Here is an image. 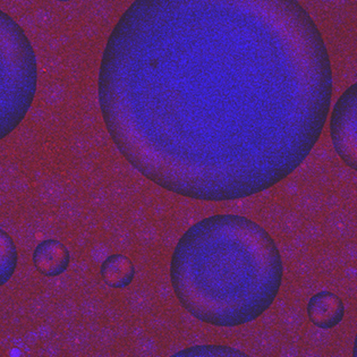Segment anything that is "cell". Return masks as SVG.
<instances>
[{
    "instance_id": "cell-1",
    "label": "cell",
    "mask_w": 357,
    "mask_h": 357,
    "mask_svg": "<svg viewBox=\"0 0 357 357\" xmlns=\"http://www.w3.org/2000/svg\"><path fill=\"white\" fill-rule=\"evenodd\" d=\"M37 58L24 30L0 10V141L19 128L37 92Z\"/></svg>"
},
{
    "instance_id": "cell-2",
    "label": "cell",
    "mask_w": 357,
    "mask_h": 357,
    "mask_svg": "<svg viewBox=\"0 0 357 357\" xmlns=\"http://www.w3.org/2000/svg\"><path fill=\"white\" fill-rule=\"evenodd\" d=\"M356 98L357 84H353L339 98L330 121L335 150L342 161L354 170L357 169Z\"/></svg>"
},
{
    "instance_id": "cell-3",
    "label": "cell",
    "mask_w": 357,
    "mask_h": 357,
    "mask_svg": "<svg viewBox=\"0 0 357 357\" xmlns=\"http://www.w3.org/2000/svg\"><path fill=\"white\" fill-rule=\"evenodd\" d=\"M307 318L320 329L336 328L345 317V305L336 294L324 291L315 294L306 306Z\"/></svg>"
},
{
    "instance_id": "cell-4",
    "label": "cell",
    "mask_w": 357,
    "mask_h": 357,
    "mask_svg": "<svg viewBox=\"0 0 357 357\" xmlns=\"http://www.w3.org/2000/svg\"><path fill=\"white\" fill-rule=\"evenodd\" d=\"M32 261L40 275L54 278L66 273L70 255L63 243L56 239H46L34 248Z\"/></svg>"
},
{
    "instance_id": "cell-5",
    "label": "cell",
    "mask_w": 357,
    "mask_h": 357,
    "mask_svg": "<svg viewBox=\"0 0 357 357\" xmlns=\"http://www.w3.org/2000/svg\"><path fill=\"white\" fill-rule=\"evenodd\" d=\"M100 273L107 286L114 289H123L133 282L135 266L124 255H112L103 261Z\"/></svg>"
},
{
    "instance_id": "cell-6",
    "label": "cell",
    "mask_w": 357,
    "mask_h": 357,
    "mask_svg": "<svg viewBox=\"0 0 357 357\" xmlns=\"http://www.w3.org/2000/svg\"><path fill=\"white\" fill-rule=\"evenodd\" d=\"M19 253L10 234L0 228V287L6 284L15 273Z\"/></svg>"
},
{
    "instance_id": "cell-7",
    "label": "cell",
    "mask_w": 357,
    "mask_h": 357,
    "mask_svg": "<svg viewBox=\"0 0 357 357\" xmlns=\"http://www.w3.org/2000/svg\"><path fill=\"white\" fill-rule=\"evenodd\" d=\"M174 356H248V355L233 348L209 345L188 348L185 351H179Z\"/></svg>"
},
{
    "instance_id": "cell-8",
    "label": "cell",
    "mask_w": 357,
    "mask_h": 357,
    "mask_svg": "<svg viewBox=\"0 0 357 357\" xmlns=\"http://www.w3.org/2000/svg\"><path fill=\"white\" fill-rule=\"evenodd\" d=\"M56 1H59V3H67V1H70V0H56Z\"/></svg>"
}]
</instances>
